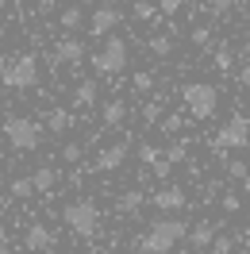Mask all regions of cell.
Returning <instances> with one entry per match:
<instances>
[{"label":"cell","instance_id":"obj_23","mask_svg":"<svg viewBox=\"0 0 250 254\" xmlns=\"http://www.w3.org/2000/svg\"><path fill=\"white\" fill-rule=\"evenodd\" d=\"M231 65H235L231 47H216V69H219V73H231Z\"/></svg>","mask_w":250,"mask_h":254},{"label":"cell","instance_id":"obj_42","mask_svg":"<svg viewBox=\"0 0 250 254\" xmlns=\"http://www.w3.org/2000/svg\"><path fill=\"white\" fill-rule=\"evenodd\" d=\"M243 192H247V196H250V177H247V181H243Z\"/></svg>","mask_w":250,"mask_h":254},{"label":"cell","instance_id":"obj_39","mask_svg":"<svg viewBox=\"0 0 250 254\" xmlns=\"http://www.w3.org/2000/svg\"><path fill=\"white\" fill-rule=\"evenodd\" d=\"M239 54H243V62H250V39L243 43V47H239Z\"/></svg>","mask_w":250,"mask_h":254},{"label":"cell","instance_id":"obj_38","mask_svg":"<svg viewBox=\"0 0 250 254\" xmlns=\"http://www.w3.org/2000/svg\"><path fill=\"white\" fill-rule=\"evenodd\" d=\"M192 43H196V47H204V43H208V27H196V31H192Z\"/></svg>","mask_w":250,"mask_h":254},{"label":"cell","instance_id":"obj_24","mask_svg":"<svg viewBox=\"0 0 250 254\" xmlns=\"http://www.w3.org/2000/svg\"><path fill=\"white\" fill-rule=\"evenodd\" d=\"M227 177H231V181H247V177H250V166L243 158H231V162H227Z\"/></svg>","mask_w":250,"mask_h":254},{"label":"cell","instance_id":"obj_11","mask_svg":"<svg viewBox=\"0 0 250 254\" xmlns=\"http://www.w3.org/2000/svg\"><path fill=\"white\" fill-rule=\"evenodd\" d=\"M81 62H85V43L65 35L58 43V50H54V65H81Z\"/></svg>","mask_w":250,"mask_h":254},{"label":"cell","instance_id":"obj_33","mask_svg":"<svg viewBox=\"0 0 250 254\" xmlns=\"http://www.w3.org/2000/svg\"><path fill=\"white\" fill-rule=\"evenodd\" d=\"M212 251H216V254H231V251H235V239H231V235H216Z\"/></svg>","mask_w":250,"mask_h":254},{"label":"cell","instance_id":"obj_27","mask_svg":"<svg viewBox=\"0 0 250 254\" xmlns=\"http://www.w3.org/2000/svg\"><path fill=\"white\" fill-rule=\"evenodd\" d=\"M231 8H235V0H208V12H212L216 19H227Z\"/></svg>","mask_w":250,"mask_h":254},{"label":"cell","instance_id":"obj_32","mask_svg":"<svg viewBox=\"0 0 250 254\" xmlns=\"http://www.w3.org/2000/svg\"><path fill=\"white\" fill-rule=\"evenodd\" d=\"M181 8H185V0H158V12L162 16H177Z\"/></svg>","mask_w":250,"mask_h":254},{"label":"cell","instance_id":"obj_44","mask_svg":"<svg viewBox=\"0 0 250 254\" xmlns=\"http://www.w3.org/2000/svg\"><path fill=\"white\" fill-rule=\"evenodd\" d=\"M0 43H4V23H0Z\"/></svg>","mask_w":250,"mask_h":254},{"label":"cell","instance_id":"obj_37","mask_svg":"<svg viewBox=\"0 0 250 254\" xmlns=\"http://www.w3.org/2000/svg\"><path fill=\"white\" fill-rule=\"evenodd\" d=\"M239 85L250 89V62H243V69H239Z\"/></svg>","mask_w":250,"mask_h":254},{"label":"cell","instance_id":"obj_36","mask_svg":"<svg viewBox=\"0 0 250 254\" xmlns=\"http://www.w3.org/2000/svg\"><path fill=\"white\" fill-rule=\"evenodd\" d=\"M239 208H243V200H239L235 192H227V196H223V212H239Z\"/></svg>","mask_w":250,"mask_h":254},{"label":"cell","instance_id":"obj_35","mask_svg":"<svg viewBox=\"0 0 250 254\" xmlns=\"http://www.w3.org/2000/svg\"><path fill=\"white\" fill-rule=\"evenodd\" d=\"M150 170H154V177H170V170H173V162H170V158H158L154 166H150Z\"/></svg>","mask_w":250,"mask_h":254},{"label":"cell","instance_id":"obj_6","mask_svg":"<svg viewBox=\"0 0 250 254\" xmlns=\"http://www.w3.org/2000/svg\"><path fill=\"white\" fill-rule=\"evenodd\" d=\"M212 146H216V150H247L250 146V120L243 112H235L231 120L212 135Z\"/></svg>","mask_w":250,"mask_h":254},{"label":"cell","instance_id":"obj_34","mask_svg":"<svg viewBox=\"0 0 250 254\" xmlns=\"http://www.w3.org/2000/svg\"><path fill=\"white\" fill-rule=\"evenodd\" d=\"M58 12V0H35V16H54Z\"/></svg>","mask_w":250,"mask_h":254},{"label":"cell","instance_id":"obj_19","mask_svg":"<svg viewBox=\"0 0 250 254\" xmlns=\"http://www.w3.org/2000/svg\"><path fill=\"white\" fill-rule=\"evenodd\" d=\"M96 96H100V89H96L93 77H85L77 85V93H73V108H89V104H96Z\"/></svg>","mask_w":250,"mask_h":254},{"label":"cell","instance_id":"obj_10","mask_svg":"<svg viewBox=\"0 0 250 254\" xmlns=\"http://www.w3.org/2000/svg\"><path fill=\"white\" fill-rule=\"evenodd\" d=\"M124 162H127V143H112V146H104V150L96 154L93 170L96 174H112V170H120Z\"/></svg>","mask_w":250,"mask_h":254},{"label":"cell","instance_id":"obj_9","mask_svg":"<svg viewBox=\"0 0 250 254\" xmlns=\"http://www.w3.org/2000/svg\"><path fill=\"white\" fill-rule=\"evenodd\" d=\"M150 204H154L158 212H181V208L188 204V196H185L181 185H162V189L150 196Z\"/></svg>","mask_w":250,"mask_h":254},{"label":"cell","instance_id":"obj_40","mask_svg":"<svg viewBox=\"0 0 250 254\" xmlns=\"http://www.w3.org/2000/svg\"><path fill=\"white\" fill-rule=\"evenodd\" d=\"M0 247H8V227L0 223Z\"/></svg>","mask_w":250,"mask_h":254},{"label":"cell","instance_id":"obj_8","mask_svg":"<svg viewBox=\"0 0 250 254\" xmlns=\"http://www.w3.org/2000/svg\"><path fill=\"white\" fill-rule=\"evenodd\" d=\"M120 8H112V4H100V8H93V16H89V27L85 31L93 35V39H108L112 31H116V23H120Z\"/></svg>","mask_w":250,"mask_h":254},{"label":"cell","instance_id":"obj_21","mask_svg":"<svg viewBox=\"0 0 250 254\" xmlns=\"http://www.w3.org/2000/svg\"><path fill=\"white\" fill-rule=\"evenodd\" d=\"M146 47H150V54H158V58H170V54H173V39H170V35H150Z\"/></svg>","mask_w":250,"mask_h":254},{"label":"cell","instance_id":"obj_46","mask_svg":"<svg viewBox=\"0 0 250 254\" xmlns=\"http://www.w3.org/2000/svg\"><path fill=\"white\" fill-rule=\"evenodd\" d=\"M81 4H89V0H81Z\"/></svg>","mask_w":250,"mask_h":254},{"label":"cell","instance_id":"obj_7","mask_svg":"<svg viewBox=\"0 0 250 254\" xmlns=\"http://www.w3.org/2000/svg\"><path fill=\"white\" fill-rule=\"evenodd\" d=\"M0 85H8V89H16V93H27L39 85V62H35L31 54H19L16 62L8 65V73L0 77Z\"/></svg>","mask_w":250,"mask_h":254},{"label":"cell","instance_id":"obj_2","mask_svg":"<svg viewBox=\"0 0 250 254\" xmlns=\"http://www.w3.org/2000/svg\"><path fill=\"white\" fill-rule=\"evenodd\" d=\"M62 220H65V227H69L73 235H81V239H96L100 235V208H96L89 196L69 200V204L62 208Z\"/></svg>","mask_w":250,"mask_h":254},{"label":"cell","instance_id":"obj_43","mask_svg":"<svg viewBox=\"0 0 250 254\" xmlns=\"http://www.w3.org/2000/svg\"><path fill=\"white\" fill-rule=\"evenodd\" d=\"M0 254H12V247H0Z\"/></svg>","mask_w":250,"mask_h":254},{"label":"cell","instance_id":"obj_5","mask_svg":"<svg viewBox=\"0 0 250 254\" xmlns=\"http://www.w3.org/2000/svg\"><path fill=\"white\" fill-rule=\"evenodd\" d=\"M127 43L120 39V35H108L104 39V47L93 54V69L96 73H108V77H116V73H124V65H127Z\"/></svg>","mask_w":250,"mask_h":254},{"label":"cell","instance_id":"obj_25","mask_svg":"<svg viewBox=\"0 0 250 254\" xmlns=\"http://www.w3.org/2000/svg\"><path fill=\"white\" fill-rule=\"evenodd\" d=\"M181 127H185V116H181V112H170V116H162V131H166V135H177Z\"/></svg>","mask_w":250,"mask_h":254},{"label":"cell","instance_id":"obj_41","mask_svg":"<svg viewBox=\"0 0 250 254\" xmlns=\"http://www.w3.org/2000/svg\"><path fill=\"white\" fill-rule=\"evenodd\" d=\"M8 65H12V62H4V54H0V77H4V73H8Z\"/></svg>","mask_w":250,"mask_h":254},{"label":"cell","instance_id":"obj_4","mask_svg":"<svg viewBox=\"0 0 250 254\" xmlns=\"http://www.w3.org/2000/svg\"><path fill=\"white\" fill-rule=\"evenodd\" d=\"M4 139H8L12 150H39V146H43V124L16 112V116L4 120Z\"/></svg>","mask_w":250,"mask_h":254},{"label":"cell","instance_id":"obj_14","mask_svg":"<svg viewBox=\"0 0 250 254\" xmlns=\"http://www.w3.org/2000/svg\"><path fill=\"white\" fill-rule=\"evenodd\" d=\"M127 112H131V108L116 96V100H108V104L100 108V120H104V127H124L127 124Z\"/></svg>","mask_w":250,"mask_h":254},{"label":"cell","instance_id":"obj_29","mask_svg":"<svg viewBox=\"0 0 250 254\" xmlns=\"http://www.w3.org/2000/svg\"><path fill=\"white\" fill-rule=\"evenodd\" d=\"M166 158H170L173 166H177V162H185L188 158V143H170V146H166Z\"/></svg>","mask_w":250,"mask_h":254},{"label":"cell","instance_id":"obj_12","mask_svg":"<svg viewBox=\"0 0 250 254\" xmlns=\"http://www.w3.org/2000/svg\"><path fill=\"white\" fill-rule=\"evenodd\" d=\"M23 243H27V251H50V247H54V231H50L47 223H31L27 235H23Z\"/></svg>","mask_w":250,"mask_h":254},{"label":"cell","instance_id":"obj_31","mask_svg":"<svg viewBox=\"0 0 250 254\" xmlns=\"http://www.w3.org/2000/svg\"><path fill=\"white\" fill-rule=\"evenodd\" d=\"M139 158H142V166H154L158 158H166V154H162V150H158V146H150V143H142L139 146Z\"/></svg>","mask_w":250,"mask_h":254},{"label":"cell","instance_id":"obj_15","mask_svg":"<svg viewBox=\"0 0 250 254\" xmlns=\"http://www.w3.org/2000/svg\"><path fill=\"white\" fill-rule=\"evenodd\" d=\"M212 243H216V227H212L208 220H200L192 231H188V247H192V251H208Z\"/></svg>","mask_w":250,"mask_h":254},{"label":"cell","instance_id":"obj_22","mask_svg":"<svg viewBox=\"0 0 250 254\" xmlns=\"http://www.w3.org/2000/svg\"><path fill=\"white\" fill-rule=\"evenodd\" d=\"M8 192H12L16 200H27V196H35V181L31 177H16V181L8 185Z\"/></svg>","mask_w":250,"mask_h":254},{"label":"cell","instance_id":"obj_28","mask_svg":"<svg viewBox=\"0 0 250 254\" xmlns=\"http://www.w3.org/2000/svg\"><path fill=\"white\" fill-rule=\"evenodd\" d=\"M162 108H166V104H162V96H154L150 104H142V120H146V124H154V120H162Z\"/></svg>","mask_w":250,"mask_h":254},{"label":"cell","instance_id":"obj_3","mask_svg":"<svg viewBox=\"0 0 250 254\" xmlns=\"http://www.w3.org/2000/svg\"><path fill=\"white\" fill-rule=\"evenodd\" d=\"M181 104L188 108L192 120H212L219 108V89L212 81H188L185 89H181Z\"/></svg>","mask_w":250,"mask_h":254},{"label":"cell","instance_id":"obj_1","mask_svg":"<svg viewBox=\"0 0 250 254\" xmlns=\"http://www.w3.org/2000/svg\"><path fill=\"white\" fill-rule=\"evenodd\" d=\"M188 231H192V227H185V220H177V216H162V220H154L139 235V251L142 254H170L181 239H188Z\"/></svg>","mask_w":250,"mask_h":254},{"label":"cell","instance_id":"obj_13","mask_svg":"<svg viewBox=\"0 0 250 254\" xmlns=\"http://www.w3.org/2000/svg\"><path fill=\"white\" fill-rule=\"evenodd\" d=\"M58 23H62V31H81V27H89V16H85V8L81 4H69V8H62V16H58Z\"/></svg>","mask_w":250,"mask_h":254},{"label":"cell","instance_id":"obj_26","mask_svg":"<svg viewBox=\"0 0 250 254\" xmlns=\"http://www.w3.org/2000/svg\"><path fill=\"white\" fill-rule=\"evenodd\" d=\"M81 158H85V146H81V143H65V146H62V162L77 166Z\"/></svg>","mask_w":250,"mask_h":254},{"label":"cell","instance_id":"obj_18","mask_svg":"<svg viewBox=\"0 0 250 254\" xmlns=\"http://www.w3.org/2000/svg\"><path fill=\"white\" fill-rule=\"evenodd\" d=\"M31 181H35V192H54V185H58V170L54 166H39L31 174Z\"/></svg>","mask_w":250,"mask_h":254},{"label":"cell","instance_id":"obj_30","mask_svg":"<svg viewBox=\"0 0 250 254\" xmlns=\"http://www.w3.org/2000/svg\"><path fill=\"white\" fill-rule=\"evenodd\" d=\"M154 73H146V69H142V73H135V81H131V85H135V93H150V89H154Z\"/></svg>","mask_w":250,"mask_h":254},{"label":"cell","instance_id":"obj_20","mask_svg":"<svg viewBox=\"0 0 250 254\" xmlns=\"http://www.w3.org/2000/svg\"><path fill=\"white\" fill-rule=\"evenodd\" d=\"M135 19H139V23H158V19H166V16L158 12L150 0H135Z\"/></svg>","mask_w":250,"mask_h":254},{"label":"cell","instance_id":"obj_17","mask_svg":"<svg viewBox=\"0 0 250 254\" xmlns=\"http://www.w3.org/2000/svg\"><path fill=\"white\" fill-rule=\"evenodd\" d=\"M142 204H146V196H142L139 189H127V192H120V200H116V212H120V216H135Z\"/></svg>","mask_w":250,"mask_h":254},{"label":"cell","instance_id":"obj_16","mask_svg":"<svg viewBox=\"0 0 250 254\" xmlns=\"http://www.w3.org/2000/svg\"><path fill=\"white\" fill-rule=\"evenodd\" d=\"M73 127V112H65V108H50L47 112V131L50 135H65Z\"/></svg>","mask_w":250,"mask_h":254},{"label":"cell","instance_id":"obj_45","mask_svg":"<svg viewBox=\"0 0 250 254\" xmlns=\"http://www.w3.org/2000/svg\"><path fill=\"white\" fill-rule=\"evenodd\" d=\"M96 254H116V251H96Z\"/></svg>","mask_w":250,"mask_h":254}]
</instances>
